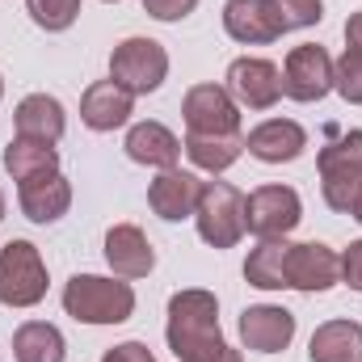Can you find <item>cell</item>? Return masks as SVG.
Instances as JSON below:
<instances>
[{
  "label": "cell",
  "instance_id": "cell-1",
  "mask_svg": "<svg viewBox=\"0 0 362 362\" xmlns=\"http://www.w3.org/2000/svg\"><path fill=\"white\" fill-rule=\"evenodd\" d=\"M169 350L177 362H245L240 350H232L219 333V303L211 291L189 286L169 299Z\"/></svg>",
  "mask_w": 362,
  "mask_h": 362
},
{
  "label": "cell",
  "instance_id": "cell-2",
  "mask_svg": "<svg viewBox=\"0 0 362 362\" xmlns=\"http://www.w3.org/2000/svg\"><path fill=\"white\" fill-rule=\"evenodd\" d=\"M64 312L81 325H122L135 312L131 282L101 278V274H76L64 286Z\"/></svg>",
  "mask_w": 362,
  "mask_h": 362
},
{
  "label": "cell",
  "instance_id": "cell-3",
  "mask_svg": "<svg viewBox=\"0 0 362 362\" xmlns=\"http://www.w3.org/2000/svg\"><path fill=\"white\" fill-rule=\"evenodd\" d=\"M198 236L211 249H232L245 236V194L228 181H202L198 206H194Z\"/></svg>",
  "mask_w": 362,
  "mask_h": 362
},
{
  "label": "cell",
  "instance_id": "cell-4",
  "mask_svg": "<svg viewBox=\"0 0 362 362\" xmlns=\"http://www.w3.org/2000/svg\"><path fill=\"white\" fill-rule=\"evenodd\" d=\"M47 299V266L30 240H8L0 249V303L38 308Z\"/></svg>",
  "mask_w": 362,
  "mask_h": 362
},
{
  "label": "cell",
  "instance_id": "cell-5",
  "mask_svg": "<svg viewBox=\"0 0 362 362\" xmlns=\"http://www.w3.org/2000/svg\"><path fill=\"white\" fill-rule=\"evenodd\" d=\"M169 76V51L156 38H127L110 55V81H118L127 93L148 97Z\"/></svg>",
  "mask_w": 362,
  "mask_h": 362
},
{
  "label": "cell",
  "instance_id": "cell-6",
  "mask_svg": "<svg viewBox=\"0 0 362 362\" xmlns=\"http://www.w3.org/2000/svg\"><path fill=\"white\" fill-rule=\"evenodd\" d=\"M299 219H303V202L291 185H262L245 198V232H253L257 240H278L295 232Z\"/></svg>",
  "mask_w": 362,
  "mask_h": 362
},
{
  "label": "cell",
  "instance_id": "cell-7",
  "mask_svg": "<svg viewBox=\"0 0 362 362\" xmlns=\"http://www.w3.org/2000/svg\"><path fill=\"white\" fill-rule=\"evenodd\" d=\"M189 135H240V105L223 85H194L181 101Z\"/></svg>",
  "mask_w": 362,
  "mask_h": 362
},
{
  "label": "cell",
  "instance_id": "cell-8",
  "mask_svg": "<svg viewBox=\"0 0 362 362\" xmlns=\"http://www.w3.org/2000/svg\"><path fill=\"white\" fill-rule=\"evenodd\" d=\"M333 89V59L325 47L303 42L286 55L282 64V93L291 101H320L325 93Z\"/></svg>",
  "mask_w": 362,
  "mask_h": 362
},
{
  "label": "cell",
  "instance_id": "cell-9",
  "mask_svg": "<svg viewBox=\"0 0 362 362\" xmlns=\"http://www.w3.org/2000/svg\"><path fill=\"white\" fill-rule=\"evenodd\" d=\"M223 89L232 93V101L245 105V110H270L274 101L282 97V72L274 68L270 59L245 55V59H236L228 68V85Z\"/></svg>",
  "mask_w": 362,
  "mask_h": 362
},
{
  "label": "cell",
  "instance_id": "cell-10",
  "mask_svg": "<svg viewBox=\"0 0 362 362\" xmlns=\"http://www.w3.org/2000/svg\"><path fill=\"white\" fill-rule=\"evenodd\" d=\"M295 337V316L278 303H257L240 312V341L253 354H282Z\"/></svg>",
  "mask_w": 362,
  "mask_h": 362
},
{
  "label": "cell",
  "instance_id": "cell-11",
  "mask_svg": "<svg viewBox=\"0 0 362 362\" xmlns=\"http://www.w3.org/2000/svg\"><path fill=\"white\" fill-rule=\"evenodd\" d=\"M341 282V257L320 245V240H308V245H291V257H286V286L295 291H329Z\"/></svg>",
  "mask_w": 362,
  "mask_h": 362
},
{
  "label": "cell",
  "instance_id": "cell-12",
  "mask_svg": "<svg viewBox=\"0 0 362 362\" xmlns=\"http://www.w3.org/2000/svg\"><path fill=\"white\" fill-rule=\"evenodd\" d=\"M223 30L245 47H266L274 38H282V21H278L274 0H228Z\"/></svg>",
  "mask_w": 362,
  "mask_h": 362
},
{
  "label": "cell",
  "instance_id": "cell-13",
  "mask_svg": "<svg viewBox=\"0 0 362 362\" xmlns=\"http://www.w3.org/2000/svg\"><path fill=\"white\" fill-rule=\"evenodd\" d=\"M17 206H21V215L30 223H55L72 206V185H68V177L59 169L42 173V177H30L17 185Z\"/></svg>",
  "mask_w": 362,
  "mask_h": 362
},
{
  "label": "cell",
  "instance_id": "cell-14",
  "mask_svg": "<svg viewBox=\"0 0 362 362\" xmlns=\"http://www.w3.org/2000/svg\"><path fill=\"white\" fill-rule=\"evenodd\" d=\"M135 114V93H127L118 81H93L81 97V122L89 131H118Z\"/></svg>",
  "mask_w": 362,
  "mask_h": 362
},
{
  "label": "cell",
  "instance_id": "cell-15",
  "mask_svg": "<svg viewBox=\"0 0 362 362\" xmlns=\"http://www.w3.org/2000/svg\"><path fill=\"white\" fill-rule=\"evenodd\" d=\"M245 148H249V156H257L266 165H291V160L303 156L308 131L299 122H291V118H270V122H262V127L249 131Z\"/></svg>",
  "mask_w": 362,
  "mask_h": 362
},
{
  "label": "cell",
  "instance_id": "cell-16",
  "mask_svg": "<svg viewBox=\"0 0 362 362\" xmlns=\"http://www.w3.org/2000/svg\"><path fill=\"white\" fill-rule=\"evenodd\" d=\"M105 262L118 278H148L156 266V253H152V240L135 223H114L105 232Z\"/></svg>",
  "mask_w": 362,
  "mask_h": 362
},
{
  "label": "cell",
  "instance_id": "cell-17",
  "mask_svg": "<svg viewBox=\"0 0 362 362\" xmlns=\"http://www.w3.org/2000/svg\"><path fill=\"white\" fill-rule=\"evenodd\" d=\"M198 194H202V177H194V173H185V169H160V177L148 185L152 211H156L160 219H169V223L194 215Z\"/></svg>",
  "mask_w": 362,
  "mask_h": 362
},
{
  "label": "cell",
  "instance_id": "cell-18",
  "mask_svg": "<svg viewBox=\"0 0 362 362\" xmlns=\"http://www.w3.org/2000/svg\"><path fill=\"white\" fill-rule=\"evenodd\" d=\"M127 156L135 165H148V169H177V156L185 152L181 139L165 127V122H135L127 131Z\"/></svg>",
  "mask_w": 362,
  "mask_h": 362
},
{
  "label": "cell",
  "instance_id": "cell-19",
  "mask_svg": "<svg viewBox=\"0 0 362 362\" xmlns=\"http://www.w3.org/2000/svg\"><path fill=\"white\" fill-rule=\"evenodd\" d=\"M13 127H17V135H25V139L59 144L68 118H64V105H59L55 97L30 93V97H21V105H17V114H13Z\"/></svg>",
  "mask_w": 362,
  "mask_h": 362
},
{
  "label": "cell",
  "instance_id": "cell-20",
  "mask_svg": "<svg viewBox=\"0 0 362 362\" xmlns=\"http://www.w3.org/2000/svg\"><path fill=\"white\" fill-rule=\"evenodd\" d=\"M312 362H362V325L354 320H329L308 341Z\"/></svg>",
  "mask_w": 362,
  "mask_h": 362
},
{
  "label": "cell",
  "instance_id": "cell-21",
  "mask_svg": "<svg viewBox=\"0 0 362 362\" xmlns=\"http://www.w3.org/2000/svg\"><path fill=\"white\" fill-rule=\"evenodd\" d=\"M59 169V152L55 144H42V139H25V135H13L8 148H4V173L17 181L42 177V173H55Z\"/></svg>",
  "mask_w": 362,
  "mask_h": 362
},
{
  "label": "cell",
  "instance_id": "cell-22",
  "mask_svg": "<svg viewBox=\"0 0 362 362\" xmlns=\"http://www.w3.org/2000/svg\"><path fill=\"white\" fill-rule=\"evenodd\" d=\"M13 358L17 362H64L68 358L64 333L55 325H47V320H25L13 333Z\"/></svg>",
  "mask_w": 362,
  "mask_h": 362
},
{
  "label": "cell",
  "instance_id": "cell-23",
  "mask_svg": "<svg viewBox=\"0 0 362 362\" xmlns=\"http://www.w3.org/2000/svg\"><path fill=\"white\" fill-rule=\"evenodd\" d=\"M286 257H291V240L278 236V240H262L249 262H245V278L249 286L257 291H282L286 286Z\"/></svg>",
  "mask_w": 362,
  "mask_h": 362
},
{
  "label": "cell",
  "instance_id": "cell-24",
  "mask_svg": "<svg viewBox=\"0 0 362 362\" xmlns=\"http://www.w3.org/2000/svg\"><path fill=\"white\" fill-rule=\"evenodd\" d=\"M185 156L202 169V173H223L240 160L245 152V135H185Z\"/></svg>",
  "mask_w": 362,
  "mask_h": 362
},
{
  "label": "cell",
  "instance_id": "cell-25",
  "mask_svg": "<svg viewBox=\"0 0 362 362\" xmlns=\"http://www.w3.org/2000/svg\"><path fill=\"white\" fill-rule=\"evenodd\" d=\"M320 194L337 215H354L362 198V169H325L320 173Z\"/></svg>",
  "mask_w": 362,
  "mask_h": 362
},
{
  "label": "cell",
  "instance_id": "cell-26",
  "mask_svg": "<svg viewBox=\"0 0 362 362\" xmlns=\"http://www.w3.org/2000/svg\"><path fill=\"white\" fill-rule=\"evenodd\" d=\"M25 13L34 17L38 30L59 34V30H68L81 17V0H25Z\"/></svg>",
  "mask_w": 362,
  "mask_h": 362
},
{
  "label": "cell",
  "instance_id": "cell-27",
  "mask_svg": "<svg viewBox=\"0 0 362 362\" xmlns=\"http://www.w3.org/2000/svg\"><path fill=\"white\" fill-rule=\"evenodd\" d=\"M316 169H362V131H346L337 135L329 148H320L316 156Z\"/></svg>",
  "mask_w": 362,
  "mask_h": 362
},
{
  "label": "cell",
  "instance_id": "cell-28",
  "mask_svg": "<svg viewBox=\"0 0 362 362\" xmlns=\"http://www.w3.org/2000/svg\"><path fill=\"white\" fill-rule=\"evenodd\" d=\"M333 89L341 93L350 105H362V55L358 51H346L333 64Z\"/></svg>",
  "mask_w": 362,
  "mask_h": 362
},
{
  "label": "cell",
  "instance_id": "cell-29",
  "mask_svg": "<svg viewBox=\"0 0 362 362\" xmlns=\"http://www.w3.org/2000/svg\"><path fill=\"white\" fill-rule=\"evenodd\" d=\"M274 8H278L282 34L308 30V25H316V21L325 17V4H320V0H274Z\"/></svg>",
  "mask_w": 362,
  "mask_h": 362
},
{
  "label": "cell",
  "instance_id": "cell-30",
  "mask_svg": "<svg viewBox=\"0 0 362 362\" xmlns=\"http://www.w3.org/2000/svg\"><path fill=\"white\" fill-rule=\"evenodd\" d=\"M198 8V0H144V13L156 21H181Z\"/></svg>",
  "mask_w": 362,
  "mask_h": 362
},
{
  "label": "cell",
  "instance_id": "cell-31",
  "mask_svg": "<svg viewBox=\"0 0 362 362\" xmlns=\"http://www.w3.org/2000/svg\"><path fill=\"white\" fill-rule=\"evenodd\" d=\"M341 282L362 291V240H350V249L341 253Z\"/></svg>",
  "mask_w": 362,
  "mask_h": 362
},
{
  "label": "cell",
  "instance_id": "cell-32",
  "mask_svg": "<svg viewBox=\"0 0 362 362\" xmlns=\"http://www.w3.org/2000/svg\"><path fill=\"white\" fill-rule=\"evenodd\" d=\"M101 362H156V358H152V350H148L144 341H122V346L105 350Z\"/></svg>",
  "mask_w": 362,
  "mask_h": 362
},
{
  "label": "cell",
  "instance_id": "cell-33",
  "mask_svg": "<svg viewBox=\"0 0 362 362\" xmlns=\"http://www.w3.org/2000/svg\"><path fill=\"white\" fill-rule=\"evenodd\" d=\"M346 51L362 55V13H350V21H346Z\"/></svg>",
  "mask_w": 362,
  "mask_h": 362
},
{
  "label": "cell",
  "instance_id": "cell-34",
  "mask_svg": "<svg viewBox=\"0 0 362 362\" xmlns=\"http://www.w3.org/2000/svg\"><path fill=\"white\" fill-rule=\"evenodd\" d=\"M354 219H358V223H362V198H358V206H354Z\"/></svg>",
  "mask_w": 362,
  "mask_h": 362
},
{
  "label": "cell",
  "instance_id": "cell-35",
  "mask_svg": "<svg viewBox=\"0 0 362 362\" xmlns=\"http://www.w3.org/2000/svg\"><path fill=\"white\" fill-rule=\"evenodd\" d=\"M0 219H4V194H0Z\"/></svg>",
  "mask_w": 362,
  "mask_h": 362
},
{
  "label": "cell",
  "instance_id": "cell-36",
  "mask_svg": "<svg viewBox=\"0 0 362 362\" xmlns=\"http://www.w3.org/2000/svg\"><path fill=\"white\" fill-rule=\"evenodd\" d=\"M0 97H4V81H0Z\"/></svg>",
  "mask_w": 362,
  "mask_h": 362
},
{
  "label": "cell",
  "instance_id": "cell-37",
  "mask_svg": "<svg viewBox=\"0 0 362 362\" xmlns=\"http://www.w3.org/2000/svg\"><path fill=\"white\" fill-rule=\"evenodd\" d=\"M110 4H114V0H110Z\"/></svg>",
  "mask_w": 362,
  "mask_h": 362
}]
</instances>
